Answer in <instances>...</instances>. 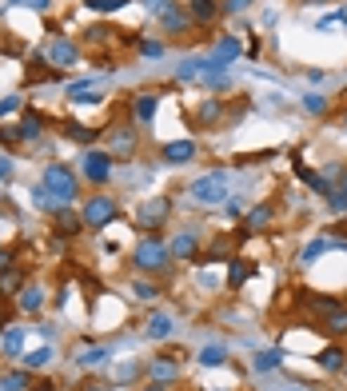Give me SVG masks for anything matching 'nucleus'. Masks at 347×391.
I'll list each match as a JSON object with an SVG mask.
<instances>
[{
  "instance_id": "nucleus-1",
  "label": "nucleus",
  "mask_w": 347,
  "mask_h": 391,
  "mask_svg": "<svg viewBox=\"0 0 347 391\" xmlns=\"http://www.w3.org/2000/svg\"><path fill=\"white\" fill-rule=\"evenodd\" d=\"M132 268L144 271V276H160V271L172 268V256H168V244L160 236H144L132 252Z\"/></svg>"
},
{
  "instance_id": "nucleus-2",
  "label": "nucleus",
  "mask_w": 347,
  "mask_h": 391,
  "mask_svg": "<svg viewBox=\"0 0 347 391\" xmlns=\"http://www.w3.org/2000/svg\"><path fill=\"white\" fill-rule=\"evenodd\" d=\"M44 188H48L60 204H72L76 196H80V180H76V172L68 164H48L44 168Z\"/></svg>"
},
{
  "instance_id": "nucleus-3",
  "label": "nucleus",
  "mask_w": 347,
  "mask_h": 391,
  "mask_svg": "<svg viewBox=\"0 0 347 391\" xmlns=\"http://www.w3.org/2000/svg\"><path fill=\"white\" fill-rule=\"evenodd\" d=\"M168 216H172V200L168 196H156V200H144L136 212V228L144 236H160V228L168 224Z\"/></svg>"
},
{
  "instance_id": "nucleus-4",
  "label": "nucleus",
  "mask_w": 347,
  "mask_h": 391,
  "mask_svg": "<svg viewBox=\"0 0 347 391\" xmlns=\"http://www.w3.org/2000/svg\"><path fill=\"white\" fill-rule=\"evenodd\" d=\"M112 164H116L112 152H104V148H88L84 156H80V176H84L88 184L104 188V184L112 180Z\"/></svg>"
},
{
  "instance_id": "nucleus-5",
  "label": "nucleus",
  "mask_w": 347,
  "mask_h": 391,
  "mask_svg": "<svg viewBox=\"0 0 347 391\" xmlns=\"http://www.w3.org/2000/svg\"><path fill=\"white\" fill-rule=\"evenodd\" d=\"M80 216H84V228H108V224L120 216V204H116L112 196H88Z\"/></svg>"
},
{
  "instance_id": "nucleus-6",
  "label": "nucleus",
  "mask_w": 347,
  "mask_h": 391,
  "mask_svg": "<svg viewBox=\"0 0 347 391\" xmlns=\"http://www.w3.org/2000/svg\"><path fill=\"white\" fill-rule=\"evenodd\" d=\"M188 196H192L196 204H220L223 196H228V176H223V172H208V176L192 180Z\"/></svg>"
},
{
  "instance_id": "nucleus-7",
  "label": "nucleus",
  "mask_w": 347,
  "mask_h": 391,
  "mask_svg": "<svg viewBox=\"0 0 347 391\" xmlns=\"http://www.w3.org/2000/svg\"><path fill=\"white\" fill-rule=\"evenodd\" d=\"M44 56H48L52 68H72V64L80 60V49H76L68 37H56V40L48 44V52H44Z\"/></svg>"
},
{
  "instance_id": "nucleus-8",
  "label": "nucleus",
  "mask_w": 347,
  "mask_h": 391,
  "mask_svg": "<svg viewBox=\"0 0 347 391\" xmlns=\"http://www.w3.org/2000/svg\"><path fill=\"white\" fill-rule=\"evenodd\" d=\"M52 228H56V236H60V240H68V236H76L80 228H84V216H80V212H72L68 204H60V208L52 212Z\"/></svg>"
},
{
  "instance_id": "nucleus-9",
  "label": "nucleus",
  "mask_w": 347,
  "mask_h": 391,
  "mask_svg": "<svg viewBox=\"0 0 347 391\" xmlns=\"http://www.w3.org/2000/svg\"><path fill=\"white\" fill-rule=\"evenodd\" d=\"M196 152H199V144L196 140H172V144H164V164H192V160H196Z\"/></svg>"
},
{
  "instance_id": "nucleus-10",
  "label": "nucleus",
  "mask_w": 347,
  "mask_h": 391,
  "mask_svg": "<svg viewBox=\"0 0 347 391\" xmlns=\"http://www.w3.org/2000/svg\"><path fill=\"white\" fill-rule=\"evenodd\" d=\"M176 355L180 352H168V355H156L148 364V376L152 383H176V376H180V367H176Z\"/></svg>"
},
{
  "instance_id": "nucleus-11",
  "label": "nucleus",
  "mask_w": 347,
  "mask_h": 391,
  "mask_svg": "<svg viewBox=\"0 0 347 391\" xmlns=\"http://www.w3.org/2000/svg\"><path fill=\"white\" fill-rule=\"evenodd\" d=\"M272 220H275V208H272V204H256V208L244 216V232H240V240H248L251 232H263Z\"/></svg>"
},
{
  "instance_id": "nucleus-12",
  "label": "nucleus",
  "mask_w": 347,
  "mask_h": 391,
  "mask_svg": "<svg viewBox=\"0 0 347 391\" xmlns=\"http://www.w3.org/2000/svg\"><path fill=\"white\" fill-rule=\"evenodd\" d=\"M220 4L223 0H188L192 25H211V20H220Z\"/></svg>"
},
{
  "instance_id": "nucleus-13",
  "label": "nucleus",
  "mask_w": 347,
  "mask_h": 391,
  "mask_svg": "<svg viewBox=\"0 0 347 391\" xmlns=\"http://www.w3.org/2000/svg\"><path fill=\"white\" fill-rule=\"evenodd\" d=\"M132 112H136L140 124H152L156 112H160V96H156V92H136V96H132Z\"/></svg>"
},
{
  "instance_id": "nucleus-14",
  "label": "nucleus",
  "mask_w": 347,
  "mask_h": 391,
  "mask_svg": "<svg viewBox=\"0 0 347 391\" xmlns=\"http://www.w3.org/2000/svg\"><path fill=\"white\" fill-rule=\"evenodd\" d=\"M168 256L172 259H196L199 256V240L192 232H180L172 244H168Z\"/></svg>"
},
{
  "instance_id": "nucleus-15",
  "label": "nucleus",
  "mask_w": 347,
  "mask_h": 391,
  "mask_svg": "<svg viewBox=\"0 0 347 391\" xmlns=\"http://www.w3.org/2000/svg\"><path fill=\"white\" fill-rule=\"evenodd\" d=\"M315 364H320L323 371H343V367H347V352L339 347V343H327V347L315 355Z\"/></svg>"
},
{
  "instance_id": "nucleus-16",
  "label": "nucleus",
  "mask_w": 347,
  "mask_h": 391,
  "mask_svg": "<svg viewBox=\"0 0 347 391\" xmlns=\"http://www.w3.org/2000/svg\"><path fill=\"white\" fill-rule=\"evenodd\" d=\"M236 56H240V40H236V37H223L220 44L211 49V64H216V68H228Z\"/></svg>"
},
{
  "instance_id": "nucleus-17",
  "label": "nucleus",
  "mask_w": 347,
  "mask_h": 391,
  "mask_svg": "<svg viewBox=\"0 0 347 391\" xmlns=\"http://www.w3.org/2000/svg\"><path fill=\"white\" fill-rule=\"evenodd\" d=\"M112 156H124V160L136 156V132L132 128H120V132L112 136Z\"/></svg>"
},
{
  "instance_id": "nucleus-18",
  "label": "nucleus",
  "mask_w": 347,
  "mask_h": 391,
  "mask_svg": "<svg viewBox=\"0 0 347 391\" xmlns=\"http://www.w3.org/2000/svg\"><path fill=\"white\" fill-rule=\"evenodd\" d=\"M25 292V271L20 268H4L0 271V295L8 300V295H20Z\"/></svg>"
},
{
  "instance_id": "nucleus-19",
  "label": "nucleus",
  "mask_w": 347,
  "mask_h": 391,
  "mask_svg": "<svg viewBox=\"0 0 347 391\" xmlns=\"http://www.w3.org/2000/svg\"><path fill=\"white\" fill-rule=\"evenodd\" d=\"M320 331L323 335H347V307H335L320 319Z\"/></svg>"
},
{
  "instance_id": "nucleus-20",
  "label": "nucleus",
  "mask_w": 347,
  "mask_h": 391,
  "mask_svg": "<svg viewBox=\"0 0 347 391\" xmlns=\"http://www.w3.org/2000/svg\"><path fill=\"white\" fill-rule=\"evenodd\" d=\"M251 276H256V264H251V259H232V271H228V288L236 292V288H244Z\"/></svg>"
},
{
  "instance_id": "nucleus-21",
  "label": "nucleus",
  "mask_w": 347,
  "mask_h": 391,
  "mask_svg": "<svg viewBox=\"0 0 347 391\" xmlns=\"http://www.w3.org/2000/svg\"><path fill=\"white\" fill-rule=\"evenodd\" d=\"M148 340H168V335H172L176 331V323H172V316H164V312H156V316L148 319Z\"/></svg>"
},
{
  "instance_id": "nucleus-22",
  "label": "nucleus",
  "mask_w": 347,
  "mask_h": 391,
  "mask_svg": "<svg viewBox=\"0 0 347 391\" xmlns=\"http://www.w3.org/2000/svg\"><path fill=\"white\" fill-rule=\"evenodd\" d=\"M64 132H68V140H76V144H96V136L100 132H92V128H88V124H80V120H64Z\"/></svg>"
},
{
  "instance_id": "nucleus-23",
  "label": "nucleus",
  "mask_w": 347,
  "mask_h": 391,
  "mask_svg": "<svg viewBox=\"0 0 347 391\" xmlns=\"http://www.w3.org/2000/svg\"><path fill=\"white\" fill-rule=\"evenodd\" d=\"M40 132H44V120H40L37 112H25V120H20V144L40 140Z\"/></svg>"
},
{
  "instance_id": "nucleus-24",
  "label": "nucleus",
  "mask_w": 347,
  "mask_h": 391,
  "mask_svg": "<svg viewBox=\"0 0 347 391\" xmlns=\"http://www.w3.org/2000/svg\"><path fill=\"white\" fill-rule=\"evenodd\" d=\"M220 116H223V100H204L199 112H196V124L199 128H208V124H216Z\"/></svg>"
},
{
  "instance_id": "nucleus-25",
  "label": "nucleus",
  "mask_w": 347,
  "mask_h": 391,
  "mask_svg": "<svg viewBox=\"0 0 347 391\" xmlns=\"http://www.w3.org/2000/svg\"><path fill=\"white\" fill-rule=\"evenodd\" d=\"M280 364H284V352H280V347H268V352H260L251 359V371H275Z\"/></svg>"
},
{
  "instance_id": "nucleus-26",
  "label": "nucleus",
  "mask_w": 347,
  "mask_h": 391,
  "mask_svg": "<svg viewBox=\"0 0 347 391\" xmlns=\"http://www.w3.org/2000/svg\"><path fill=\"white\" fill-rule=\"evenodd\" d=\"M40 307H44V288L25 283V292H20V312H40Z\"/></svg>"
},
{
  "instance_id": "nucleus-27",
  "label": "nucleus",
  "mask_w": 347,
  "mask_h": 391,
  "mask_svg": "<svg viewBox=\"0 0 347 391\" xmlns=\"http://www.w3.org/2000/svg\"><path fill=\"white\" fill-rule=\"evenodd\" d=\"M188 25H192V16H188V8H172L168 16H160V28H164V32H184Z\"/></svg>"
},
{
  "instance_id": "nucleus-28",
  "label": "nucleus",
  "mask_w": 347,
  "mask_h": 391,
  "mask_svg": "<svg viewBox=\"0 0 347 391\" xmlns=\"http://www.w3.org/2000/svg\"><path fill=\"white\" fill-rule=\"evenodd\" d=\"M199 364L204 367H223L228 364V347H223V343H208V347L199 352Z\"/></svg>"
},
{
  "instance_id": "nucleus-29",
  "label": "nucleus",
  "mask_w": 347,
  "mask_h": 391,
  "mask_svg": "<svg viewBox=\"0 0 347 391\" xmlns=\"http://www.w3.org/2000/svg\"><path fill=\"white\" fill-rule=\"evenodd\" d=\"M92 13H100V16H112V13H120V8H128L132 0H84Z\"/></svg>"
},
{
  "instance_id": "nucleus-30",
  "label": "nucleus",
  "mask_w": 347,
  "mask_h": 391,
  "mask_svg": "<svg viewBox=\"0 0 347 391\" xmlns=\"http://www.w3.org/2000/svg\"><path fill=\"white\" fill-rule=\"evenodd\" d=\"M76 359H80L84 367H100L104 359H108V347H100V343H96V347H84V352L76 355Z\"/></svg>"
},
{
  "instance_id": "nucleus-31",
  "label": "nucleus",
  "mask_w": 347,
  "mask_h": 391,
  "mask_svg": "<svg viewBox=\"0 0 347 391\" xmlns=\"http://www.w3.org/2000/svg\"><path fill=\"white\" fill-rule=\"evenodd\" d=\"M48 359H52V347H37V352L25 355V367H28V371H37V367H44Z\"/></svg>"
},
{
  "instance_id": "nucleus-32",
  "label": "nucleus",
  "mask_w": 347,
  "mask_h": 391,
  "mask_svg": "<svg viewBox=\"0 0 347 391\" xmlns=\"http://www.w3.org/2000/svg\"><path fill=\"white\" fill-rule=\"evenodd\" d=\"M108 37H120V32H112L108 25H92V28L84 32V40H88V44H104Z\"/></svg>"
},
{
  "instance_id": "nucleus-33",
  "label": "nucleus",
  "mask_w": 347,
  "mask_h": 391,
  "mask_svg": "<svg viewBox=\"0 0 347 391\" xmlns=\"http://www.w3.org/2000/svg\"><path fill=\"white\" fill-rule=\"evenodd\" d=\"M132 292H136V300H156V295H160V283H152V280H136V283H132Z\"/></svg>"
},
{
  "instance_id": "nucleus-34",
  "label": "nucleus",
  "mask_w": 347,
  "mask_h": 391,
  "mask_svg": "<svg viewBox=\"0 0 347 391\" xmlns=\"http://www.w3.org/2000/svg\"><path fill=\"white\" fill-rule=\"evenodd\" d=\"M303 108H308L311 116H323V112H327V96H320V92H308V96H303Z\"/></svg>"
},
{
  "instance_id": "nucleus-35",
  "label": "nucleus",
  "mask_w": 347,
  "mask_h": 391,
  "mask_svg": "<svg viewBox=\"0 0 347 391\" xmlns=\"http://www.w3.org/2000/svg\"><path fill=\"white\" fill-rule=\"evenodd\" d=\"M144 8H148L152 16H168L172 8H180V4H176V0H144Z\"/></svg>"
},
{
  "instance_id": "nucleus-36",
  "label": "nucleus",
  "mask_w": 347,
  "mask_h": 391,
  "mask_svg": "<svg viewBox=\"0 0 347 391\" xmlns=\"http://www.w3.org/2000/svg\"><path fill=\"white\" fill-rule=\"evenodd\" d=\"M140 56H148V60H160V56H164V44H160V40H140Z\"/></svg>"
},
{
  "instance_id": "nucleus-37",
  "label": "nucleus",
  "mask_w": 347,
  "mask_h": 391,
  "mask_svg": "<svg viewBox=\"0 0 347 391\" xmlns=\"http://www.w3.org/2000/svg\"><path fill=\"white\" fill-rule=\"evenodd\" d=\"M327 204H332V212H339V216H343V212H347V192L332 188V196H327Z\"/></svg>"
},
{
  "instance_id": "nucleus-38",
  "label": "nucleus",
  "mask_w": 347,
  "mask_h": 391,
  "mask_svg": "<svg viewBox=\"0 0 347 391\" xmlns=\"http://www.w3.org/2000/svg\"><path fill=\"white\" fill-rule=\"evenodd\" d=\"M20 343H25V335H20V331H8V335H4V352H8V355H16V352H20Z\"/></svg>"
},
{
  "instance_id": "nucleus-39",
  "label": "nucleus",
  "mask_w": 347,
  "mask_h": 391,
  "mask_svg": "<svg viewBox=\"0 0 347 391\" xmlns=\"http://www.w3.org/2000/svg\"><path fill=\"white\" fill-rule=\"evenodd\" d=\"M0 144H20V128H8V124H0Z\"/></svg>"
},
{
  "instance_id": "nucleus-40",
  "label": "nucleus",
  "mask_w": 347,
  "mask_h": 391,
  "mask_svg": "<svg viewBox=\"0 0 347 391\" xmlns=\"http://www.w3.org/2000/svg\"><path fill=\"white\" fill-rule=\"evenodd\" d=\"M16 108H20V96H4V100H0V120H4V116H13Z\"/></svg>"
},
{
  "instance_id": "nucleus-41",
  "label": "nucleus",
  "mask_w": 347,
  "mask_h": 391,
  "mask_svg": "<svg viewBox=\"0 0 347 391\" xmlns=\"http://www.w3.org/2000/svg\"><path fill=\"white\" fill-rule=\"evenodd\" d=\"M132 379H140V367H136V364L120 367V383H132Z\"/></svg>"
},
{
  "instance_id": "nucleus-42",
  "label": "nucleus",
  "mask_w": 347,
  "mask_h": 391,
  "mask_svg": "<svg viewBox=\"0 0 347 391\" xmlns=\"http://www.w3.org/2000/svg\"><path fill=\"white\" fill-rule=\"evenodd\" d=\"M248 4H256V0H223V8H228V13H244Z\"/></svg>"
},
{
  "instance_id": "nucleus-43",
  "label": "nucleus",
  "mask_w": 347,
  "mask_h": 391,
  "mask_svg": "<svg viewBox=\"0 0 347 391\" xmlns=\"http://www.w3.org/2000/svg\"><path fill=\"white\" fill-rule=\"evenodd\" d=\"M28 8H32V13H48L52 8V0H25Z\"/></svg>"
},
{
  "instance_id": "nucleus-44",
  "label": "nucleus",
  "mask_w": 347,
  "mask_h": 391,
  "mask_svg": "<svg viewBox=\"0 0 347 391\" xmlns=\"http://www.w3.org/2000/svg\"><path fill=\"white\" fill-rule=\"evenodd\" d=\"M8 176H13V160L0 156V180H8Z\"/></svg>"
},
{
  "instance_id": "nucleus-45",
  "label": "nucleus",
  "mask_w": 347,
  "mask_h": 391,
  "mask_svg": "<svg viewBox=\"0 0 347 391\" xmlns=\"http://www.w3.org/2000/svg\"><path fill=\"white\" fill-rule=\"evenodd\" d=\"M4 268H13V252H0V271Z\"/></svg>"
},
{
  "instance_id": "nucleus-46",
  "label": "nucleus",
  "mask_w": 347,
  "mask_h": 391,
  "mask_svg": "<svg viewBox=\"0 0 347 391\" xmlns=\"http://www.w3.org/2000/svg\"><path fill=\"white\" fill-rule=\"evenodd\" d=\"M335 188H339V192H347V172H339V176H335Z\"/></svg>"
},
{
  "instance_id": "nucleus-47",
  "label": "nucleus",
  "mask_w": 347,
  "mask_h": 391,
  "mask_svg": "<svg viewBox=\"0 0 347 391\" xmlns=\"http://www.w3.org/2000/svg\"><path fill=\"white\" fill-rule=\"evenodd\" d=\"M32 391H56V383H32Z\"/></svg>"
},
{
  "instance_id": "nucleus-48",
  "label": "nucleus",
  "mask_w": 347,
  "mask_h": 391,
  "mask_svg": "<svg viewBox=\"0 0 347 391\" xmlns=\"http://www.w3.org/2000/svg\"><path fill=\"white\" fill-rule=\"evenodd\" d=\"M84 391H104V383H96V379H92V383H84Z\"/></svg>"
},
{
  "instance_id": "nucleus-49",
  "label": "nucleus",
  "mask_w": 347,
  "mask_h": 391,
  "mask_svg": "<svg viewBox=\"0 0 347 391\" xmlns=\"http://www.w3.org/2000/svg\"><path fill=\"white\" fill-rule=\"evenodd\" d=\"M148 391H168V383H152V387Z\"/></svg>"
},
{
  "instance_id": "nucleus-50",
  "label": "nucleus",
  "mask_w": 347,
  "mask_h": 391,
  "mask_svg": "<svg viewBox=\"0 0 347 391\" xmlns=\"http://www.w3.org/2000/svg\"><path fill=\"white\" fill-rule=\"evenodd\" d=\"M343 128H347V112H343Z\"/></svg>"
}]
</instances>
